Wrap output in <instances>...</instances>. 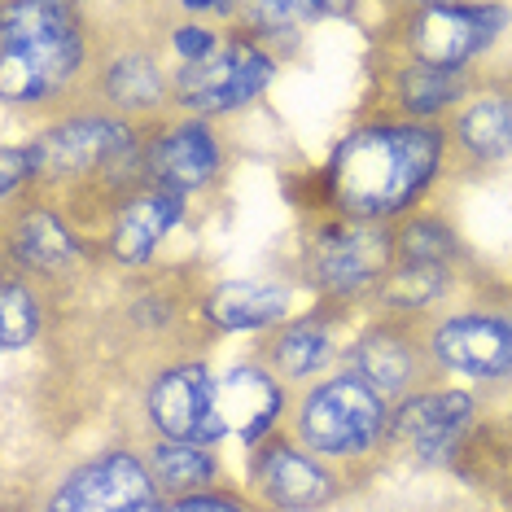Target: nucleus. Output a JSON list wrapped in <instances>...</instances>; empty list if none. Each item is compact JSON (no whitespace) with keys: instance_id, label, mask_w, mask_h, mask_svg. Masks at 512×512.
<instances>
[{"instance_id":"aec40b11","label":"nucleus","mask_w":512,"mask_h":512,"mask_svg":"<svg viewBox=\"0 0 512 512\" xmlns=\"http://www.w3.org/2000/svg\"><path fill=\"white\" fill-rule=\"evenodd\" d=\"M189 215H193L189 197L154 189V184L136 189L123 202V211L114 215L106 241H101L106 263L119 267V272H145V267H154L162 246L171 241V232L184 228V219Z\"/></svg>"},{"instance_id":"39448f33","label":"nucleus","mask_w":512,"mask_h":512,"mask_svg":"<svg viewBox=\"0 0 512 512\" xmlns=\"http://www.w3.org/2000/svg\"><path fill=\"white\" fill-rule=\"evenodd\" d=\"M394 267V228L364 224L337 211L302 219L294 241V281L311 302H329L346 311H377Z\"/></svg>"},{"instance_id":"dca6fc26","label":"nucleus","mask_w":512,"mask_h":512,"mask_svg":"<svg viewBox=\"0 0 512 512\" xmlns=\"http://www.w3.org/2000/svg\"><path fill=\"white\" fill-rule=\"evenodd\" d=\"M241 491L267 512H329L346 504L355 495V486L333 464L311 456L289 429H281L254 451H246Z\"/></svg>"},{"instance_id":"f8f14e48","label":"nucleus","mask_w":512,"mask_h":512,"mask_svg":"<svg viewBox=\"0 0 512 512\" xmlns=\"http://www.w3.org/2000/svg\"><path fill=\"white\" fill-rule=\"evenodd\" d=\"M162 504L145 447L132 438H110L97 451L57 469L40 491V512H141Z\"/></svg>"},{"instance_id":"c85d7f7f","label":"nucleus","mask_w":512,"mask_h":512,"mask_svg":"<svg viewBox=\"0 0 512 512\" xmlns=\"http://www.w3.org/2000/svg\"><path fill=\"white\" fill-rule=\"evenodd\" d=\"M141 512H162V504H154V508H141Z\"/></svg>"},{"instance_id":"5701e85b","label":"nucleus","mask_w":512,"mask_h":512,"mask_svg":"<svg viewBox=\"0 0 512 512\" xmlns=\"http://www.w3.org/2000/svg\"><path fill=\"white\" fill-rule=\"evenodd\" d=\"M145 447V464L154 473V486L167 499H184L197 491H215V486H232L224 451L211 442H167V438H149Z\"/></svg>"},{"instance_id":"4468645a","label":"nucleus","mask_w":512,"mask_h":512,"mask_svg":"<svg viewBox=\"0 0 512 512\" xmlns=\"http://www.w3.org/2000/svg\"><path fill=\"white\" fill-rule=\"evenodd\" d=\"M141 136H145V184L180 193L189 202L224 193L232 176V145L219 123L167 114L158 123H145Z\"/></svg>"},{"instance_id":"7ed1b4c3","label":"nucleus","mask_w":512,"mask_h":512,"mask_svg":"<svg viewBox=\"0 0 512 512\" xmlns=\"http://www.w3.org/2000/svg\"><path fill=\"white\" fill-rule=\"evenodd\" d=\"M434 372L482 394L486 407L512 399V281L477 272L447 307L425 316Z\"/></svg>"},{"instance_id":"20e7f679","label":"nucleus","mask_w":512,"mask_h":512,"mask_svg":"<svg viewBox=\"0 0 512 512\" xmlns=\"http://www.w3.org/2000/svg\"><path fill=\"white\" fill-rule=\"evenodd\" d=\"M390 425L394 407L346 368L329 372L316 386L294 390L285 421L289 434L311 456L333 464L355 491H364L381 469H390Z\"/></svg>"},{"instance_id":"f03ea898","label":"nucleus","mask_w":512,"mask_h":512,"mask_svg":"<svg viewBox=\"0 0 512 512\" xmlns=\"http://www.w3.org/2000/svg\"><path fill=\"white\" fill-rule=\"evenodd\" d=\"M329 211L364 224H403L447 180V127L355 114L320 167Z\"/></svg>"},{"instance_id":"f3484780","label":"nucleus","mask_w":512,"mask_h":512,"mask_svg":"<svg viewBox=\"0 0 512 512\" xmlns=\"http://www.w3.org/2000/svg\"><path fill=\"white\" fill-rule=\"evenodd\" d=\"M364 320L359 311L329 307V302H311L307 311H294L276 329L254 337L250 355L272 372L276 381H285L289 390L316 386L329 372L342 368V351L351 342L355 324Z\"/></svg>"},{"instance_id":"6ab92c4d","label":"nucleus","mask_w":512,"mask_h":512,"mask_svg":"<svg viewBox=\"0 0 512 512\" xmlns=\"http://www.w3.org/2000/svg\"><path fill=\"white\" fill-rule=\"evenodd\" d=\"M504 162H512V84L499 71H482L447 119V180L495 176Z\"/></svg>"},{"instance_id":"b1692460","label":"nucleus","mask_w":512,"mask_h":512,"mask_svg":"<svg viewBox=\"0 0 512 512\" xmlns=\"http://www.w3.org/2000/svg\"><path fill=\"white\" fill-rule=\"evenodd\" d=\"M57 307L62 302L44 285L14 272V267H5V285H0V346H5V355H22L44 346V337H49L57 320Z\"/></svg>"},{"instance_id":"4be33fe9","label":"nucleus","mask_w":512,"mask_h":512,"mask_svg":"<svg viewBox=\"0 0 512 512\" xmlns=\"http://www.w3.org/2000/svg\"><path fill=\"white\" fill-rule=\"evenodd\" d=\"M294 294H298V281L281 272L228 276V281L211 285V294L202 302V320L215 337H228V333L263 337L267 329H276L281 320L294 316Z\"/></svg>"},{"instance_id":"f257e3e1","label":"nucleus","mask_w":512,"mask_h":512,"mask_svg":"<svg viewBox=\"0 0 512 512\" xmlns=\"http://www.w3.org/2000/svg\"><path fill=\"white\" fill-rule=\"evenodd\" d=\"M97 14L79 0L0 5V106L31 127L92 110Z\"/></svg>"},{"instance_id":"393cba45","label":"nucleus","mask_w":512,"mask_h":512,"mask_svg":"<svg viewBox=\"0 0 512 512\" xmlns=\"http://www.w3.org/2000/svg\"><path fill=\"white\" fill-rule=\"evenodd\" d=\"M355 5H294V0H267V5H241V31L272 44L281 57L298 49V40L316 27L320 18H351Z\"/></svg>"},{"instance_id":"9d476101","label":"nucleus","mask_w":512,"mask_h":512,"mask_svg":"<svg viewBox=\"0 0 512 512\" xmlns=\"http://www.w3.org/2000/svg\"><path fill=\"white\" fill-rule=\"evenodd\" d=\"M285 57L241 27H228L224 44L197 66H180L171 75V114L224 123L232 114H246L267 97V88L281 79Z\"/></svg>"},{"instance_id":"ddd939ff","label":"nucleus","mask_w":512,"mask_h":512,"mask_svg":"<svg viewBox=\"0 0 512 512\" xmlns=\"http://www.w3.org/2000/svg\"><path fill=\"white\" fill-rule=\"evenodd\" d=\"M486 412L491 407H486L482 394L451 386V381L412 394L407 403L394 407L386 464H403V469L416 473H451L464 438L482 425Z\"/></svg>"},{"instance_id":"412c9836","label":"nucleus","mask_w":512,"mask_h":512,"mask_svg":"<svg viewBox=\"0 0 512 512\" xmlns=\"http://www.w3.org/2000/svg\"><path fill=\"white\" fill-rule=\"evenodd\" d=\"M289 399L294 390L285 381H276L259 359L246 355L237 359L224 377H219V416H224V434L237 438L246 451L272 434H281L289 421Z\"/></svg>"},{"instance_id":"cd10ccee","label":"nucleus","mask_w":512,"mask_h":512,"mask_svg":"<svg viewBox=\"0 0 512 512\" xmlns=\"http://www.w3.org/2000/svg\"><path fill=\"white\" fill-rule=\"evenodd\" d=\"M495 512H512V495H508V499H499V504H495Z\"/></svg>"},{"instance_id":"a211bd4d","label":"nucleus","mask_w":512,"mask_h":512,"mask_svg":"<svg viewBox=\"0 0 512 512\" xmlns=\"http://www.w3.org/2000/svg\"><path fill=\"white\" fill-rule=\"evenodd\" d=\"M477 75L473 71H442V66L407 62V57L368 53V92H364V101H359L355 114L447 127V119L473 92Z\"/></svg>"},{"instance_id":"c756f323","label":"nucleus","mask_w":512,"mask_h":512,"mask_svg":"<svg viewBox=\"0 0 512 512\" xmlns=\"http://www.w3.org/2000/svg\"><path fill=\"white\" fill-rule=\"evenodd\" d=\"M499 75H504V79H508V84H512V71H499Z\"/></svg>"},{"instance_id":"2eb2a0df","label":"nucleus","mask_w":512,"mask_h":512,"mask_svg":"<svg viewBox=\"0 0 512 512\" xmlns=\"http://www.w3.org/2000/svg\"><path fill=\"white\" fill-rule=\"evenodd\" d=\"M136 442L167 438V442H211L219 447L224 416H219V377L211 372V359H176L158 368L145 381L136 399Z\"/></svg>"},{"instance_id":"9b49d317","label":"nucleus","mask_w":512,"mask_h":512,"mask_svg":"<svg viewBox=\"0 0 512 512\" xmlns=\"http://www.w3.org/2000/svg\"><path fill=\"white\" fill-rule=\"evenodd\" d=\"M342 368L355 372V377L377 390L390 407L407 403L421 390L447 386L434 372V359H429L421 311H390V307L368 311V316L355 324L351 342H346Z\"/></svg>"},{"instance_id":"bb28decb","label":"nucleus","mask_w":512,"mask_h":512,"mask_svg":"<svg viewBox=\"0 0 512 512\" xmlns=\"http://www.w3.org/2000/svg\"><path fill=\"white\" fill-rule=\"evenodd\" d=\"M386 512H495L491 504L486 508H464V504H451V499H425V504H403V508H386Z\"/></svg>"},{"instance_id":"0eeeda50","label":"nucleus","mask_w":512,"mask_h":512,"mask_svg":"<svg viewBox=\"0 0 512 512\" xmlns=\"http://www.w3.org/2000/svg\"><path fill=\"white\" fill-rule=\"evenodd\" d=\"M508 22V5H386L372 27L368 53L477 75V66L504 40Z\"/></svg>"},{"instance_id":"1a4fd4ad","label":"nucleus","mask_w":512,"mask_h":512,"mask_svg":"<svg viewBox=\"0 0 512 512\" xmlns=\"http://www.w3.org/2000/svg\"><path fill=\"white\" fill-rule=\"evenodd\" d=\"M0 263L31 276L57 302H71L106 272V250L88 241L62 211L49 202H14L5 206V232H0Z\"/></svg>"},{"instance_id":"6e6552de","label":"nucleus","mask_w":512,"mask_h":512,"mask_svg":"<svg viewBox=\"0 0 512 512\" xmlns=\"http://www.w3.org/2000/svg\"><path fill=\"white\" fill-rule=\"evenodd\" d=\"M477 272L482 267H477L456 219L429 202L425 211L394 224V267L377 307L429 316V311L447 307Z\"/></svg>"},{"instance_id":"423d86ee","label":"nucleus","mask_w":512,"mask_h":512,"mask_svg":"<svg viewBox=\"0 0 512 512\" xmlns=\"http://www.w3.org/2000/svg\"><path fill=\"white\" fill-rule=\"evenodd\" d=\"M97 14L92 110L145 127L171 114V57L162 49L154 5H114Z\"/></svg>"},{"instance_id":"a878e982","label":"nucleus","mask_w":512,"mask_h":512,"mask_svg":"<svg viewBox=\"0 0 512 512\" xmlns=\"http://www.w3.org/2000/svg\"><path fill=\"white\" fill-rule=\"evenodd\" d=\"M162 512H267L263 504L241 491V486H215V491H197L184 499H167Z\"/></svg>"}]
</instances>
